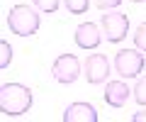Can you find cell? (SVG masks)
I'll use <instances>...</instances> for the list:
<instances>
[{
  "instance_id": "obj_1",
  "label": "cell",
  "mask_w": 146,
  "mask_h": 122,
  "mask_svg": "<svg viewBox=\"0 0 146 122\" xmlns=\"http://www.w3.org/2000/svg\"><path fill=\"white\" fill-rule=\"evenodd\" d=\"M32 90L22 83H3L0 85V110L10 117H20L32 107Z\"/></svg>"
},
{
  "instance_id": "obj_2",
  "label": "cell",
  "mask_w": 146,
  "mask_h": 122,
  "mask_svg": "<svg viewBox=\"0 0 146 122\" xmlns=\"http://www.w3.org/2000/svg\"><path fill=\"white\" fill-rule=\"evenodd\" d=\"M39 25H42V15H39L36 7L12 5L10 12H7V27L17 37H32V34H36Z\"/></svg>"
},
{
  "instance_id": "obj_3",
  "label": "cell",
  "mask_w": 146,
  "mask_h": 122,
  "mask_svg": "<svg viewBox=\"0 0 146 122\" xmlns=\"http://www.w3.org/2000/svg\"><path fill=\"white\" fill-rule=\"evenodd\" d=\"M112 66H115V71L122 78H139L144 66H146V61H144L141 49H119L115 54Z\"/></svg>"
},
{
  "instance_id": "obj_4",
  "label": "cell",
  "mask_w": 146,
  "mask_h": 122,
  "mask_svg": "<svg viewBox=\"0 0 146 122\" xmlns=\"http://www.w3.org/2000/svg\"><path fill=\"white\" fill-rule=\"evenodd\" d=\"M100 27L110 44H119L129 34V17L119 10H105V15L100 17Z\"/></svg>"
},
{
  "instance_id": "obj_5",
  "label": "cell",
  "mask_w": 146,
  "mask_h": 122,
  "mask_svg": "<svg viewBox=\"0 0 146 122\" xmlns=\"http://www.w3.org/2000/svg\"><path fill=\"white\" fill-rule=\"evenodd\" d=\"M51 76L54 81L68 85V83H76L80 76V61L76 54H58L54 59V66H51Z\"/></svg>"
},
{
  "instance_id": "obj_6",
  "label": "cell",
  "mask_w": 146,
  "mask_h": 122,
  "mask_svg": "<svg viewBox=\"0 0 146 122\" xmlns=\"http://www.w3.org/2000/svg\"><path fill=\"white\" fill-rule=\"evenodd\" d=\"M83 73H85V81L90 85L105 83L107 76H110V59L105 54H90L83 64Z\"/></svg>"
},
{
  "instance_id": "obj_7",
  "label": "cell",
  "mask_w": 146,
  "mask_h": 122,
  "mask_svg": "<svg viewBox=\"0 0 146 122\" xmlns=\"http://www.w3.org/2000/svg\"><path fill=\"white\" fill-rule=\"evenodd\" d=\"M102 27H98L95 22H80L73 32V39H76V47L78 49H85V51H93V49L100 47L102 42Z\"/></svg>"
},
{
  "instance_id": "obj_8",
  "label": "cell",
  "mask_w": 146,
  "mask_h": 122,
  "mask_svg": "<svg viewBox=\"0 0 146 122\" xmlns=\"http://www.w3.org/2000/svg\"><path fill=\"white\" fill-rule=\"evenodd\" d=\"M61 117L63 122H98V110L90 103H71Z\"/></svg>"
},
{
  "instance_id": "obj_9",
  "label": "cell",
  "mask_w": 146,
  "mask_h": 122,
  "mask_svg": "<svg viewBox=\"0 0 146 122\" xmlns=\"http://www.w3.org/2000/svg\"><path fill=\"white\" fill-rule=\"evenodd\" d=\"M129 95H131V90L124 81H110L105 85V103L110 107H124Z\"/></svg>"
},
{
  "instance_id": "obj_10",
  "label": "cell",
  "mask_w": 146,
  "mask_h": 122,
  "mask_svg": "<svg viewBox=\"0 0 146 122\" xmlns=\"http://www.w3.org/2000/svg\"><path fill=\"white\" fill-rule=\"evenodd\" d=\"M63 5L71 15H85L90 10V0H63Z\"/></svg>"
},
{
  "instance_id": "obj_11",
  "label": "cell",
  "mask_w": 146,
  "mask_h": 122,
  "mask_svg": "<svg viewBox=\"0 0 146 122\" xmlns=\"http://www.w3.org/2000/svg\"><path fill=\"white\" fill-rule=\"evenodd\" d=\"M34 3V7L39 12H44V15H54V12L58 10V5H61V0H32Z\"/></svg>"
},
{
  "instance_id": "obj_12",
  "label": "cell",
  "mask_w": 146,
  "mask_h": 122,
  "mask_svg": "<svg viewBox=\"0 0 146 122\" xmlns=\"http://www.w3.org/2000/svg\"><path fill=\"white\" fill-rule=\"evenodd\" d=\"M134 100L139 103V105H146V76H139L134 83Z\"/></svg>"
},
{
  "instance_id": "obj_13",
  "label": "cell",
  "mask_w": 146,
  "mask_h": 122,
  "mask_svg": "<svg viewBox=\"0 0 146 122\" xmlns=\"http://www.w3.org/2000/svg\"><path fill=\"white\" fill-rule=\"evenodd\" d=\"M0 51H3V56H0V69H7L12 61V47L7 39H0Z\"/></svg>"
},
{
  "instance_id": "obj_14",
  "label": "cell",
  "mask_w": 146,
  "mask_h": 122,
  "mask_svg": "<svg viewBox=\"0 0 146 122\" xmlns=\"http://www.w3.org/2000/svg\"><path fill=\"white\" fill-rule=\"evenodd\" d=\"M134 47L141 49V51H146V22H141L134 29Z\"/></svg>"
},
{
  "instance_id": "obj_15",
  "label": "cell",
  "mask_w": 146,
  "mask_h": 122,
  "mask_svg": "<svg viewBox=\"0 0 146 122\" xmlns=\"http://www.w3.org/2000/svg\"><path fill=\"white\" fill-rule=\"evenodd\" d=\"M93 3L100 10H117V7L122 5V0H93Z\"/></svg>"
},
{
  "instance_id": "obj_16",
  "label": "cell",
  "mask_w": 146,
  "mask_h": 122,
  "mask_svg": "<svg viewBox=\"0 0 146 122\" xmlns=\"http://www.w3.org/2000/svg\"><path fill=\"white\" fill-rule=\"evenodd\" d=\"M131 120H134V122H146V110L134 112V115H131Z\"/></svg>"
},
{
  "instance_id": "obj_17",
  "label": "cell",
  "mask_w": 146,
  "mask_h": 122,
  "mask_svg": "<svg viewBox=\"0 0 146 122\" xmlns=\"http://www.w3.org/2000/svg\"><path fill=\"white\" fill-rule=\"evenodd\" d=\"M131 3H144V0H131Z\"/></svg>"
}]
</instances>
